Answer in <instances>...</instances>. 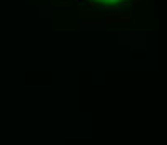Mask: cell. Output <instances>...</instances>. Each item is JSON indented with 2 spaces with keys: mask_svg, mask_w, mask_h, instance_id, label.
<instances>
[{
  "mask_svg": "<svg viewBox=\"0 0 167 145\" xmlns=\"http://www.w3.org/2000/svg\"><path fill=\"white\" fill-rule=\"evenodd\" d=\"M107 22H131V17L129 15H125V17H112V15H109Z\"/></svg>",
  "mask_w": 167,
  "mask_h": 145,
  "instance_id": "cell-1",
  "label": "cell"
},
{
  "mask_svg": "<svg viewBox=\"0 0 167 145\" xmlns=\"http://www.w3.org/2000/svg\"><path fill=\"white\" fill-rule=\"evenodd\" d=\"M77 2H79V0H77Z\"/></svg>",
  "mask_w": 167,
  "mask_h": 145,
  "instance_id": "cell-2",
  "label": "cell"
}]
</instances>
